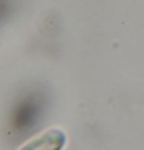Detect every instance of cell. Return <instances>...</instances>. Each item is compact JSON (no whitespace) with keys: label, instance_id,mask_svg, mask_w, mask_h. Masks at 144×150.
<instances>
[{"label":"cell","instance_id":"1","mask_svg":"<svg viewBox=\"0 0 144 150\" xmlns=\"http://www.w3.org/2000/svg\"><path fill=\"white\" fill-rule=\"evenodd\" d=\"M36 116H37V99L36 96H33V93H30L16 105L11 124H13L14 130L19 133L30 132L34 125Z\"/></svg>","mask_w":144,"mask_h":150},{"label":"cell","instance_id":"2","mask_svg":"<svg viewBox=\"0 0 144 150\" xmlns=\"http://www.w3.org/2000/svg\"><path fill=\"white\" fill-rule=\"evenodd\" d=\"M64 146L65 133L59 129H51L26 142L20 150H62Z\"/></svg>","mask_w":144,"mask_h":150}]
</instances>
